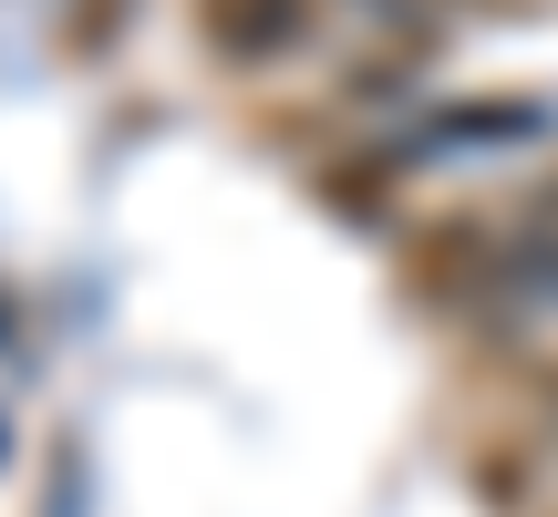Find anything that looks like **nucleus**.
<instances>
[{"label":"nucleus","instance_id":"2","mask_svg":"<svg viewBox=\"0 0 558 517\" xmlns=\"http://www.w3.org/2000/svg\"><path fill=\"white\" fill-rule=\"evenodd\" d=\"M311 21H320V0H197V41L218 62H239V73L290 62L311 41Z\"/></svg>","mask_w":558,"mask_h":517},{"label":"nucleus","instance_id":"3","mask_svg":"<svg viewBox=\"0 0 558 517\" xmlns=\"http://www.w3.org/2000/svg\"><path fill=\"white\" fill-rule=\"evenodd\" d=\"M518 228H538V239H558V177H548V187H527V207H518Z\"/></svg>","mask_w":558,"mask_h":517},{"label":"nucleus","instance_id":"1","mask_svg":"<svg viewBox=\"0 0 558 517\" xmlns=\"http://www.w3.org/2000/svg\"><path fill=\"white\" fill-rule=\"evenodd\" d=\"M548 104L527 94H476V104H435L424 124H403V166H465V156H507V145H538Z\"/></svg>","mask_w":558,"mask_h":517}]
</instances>
